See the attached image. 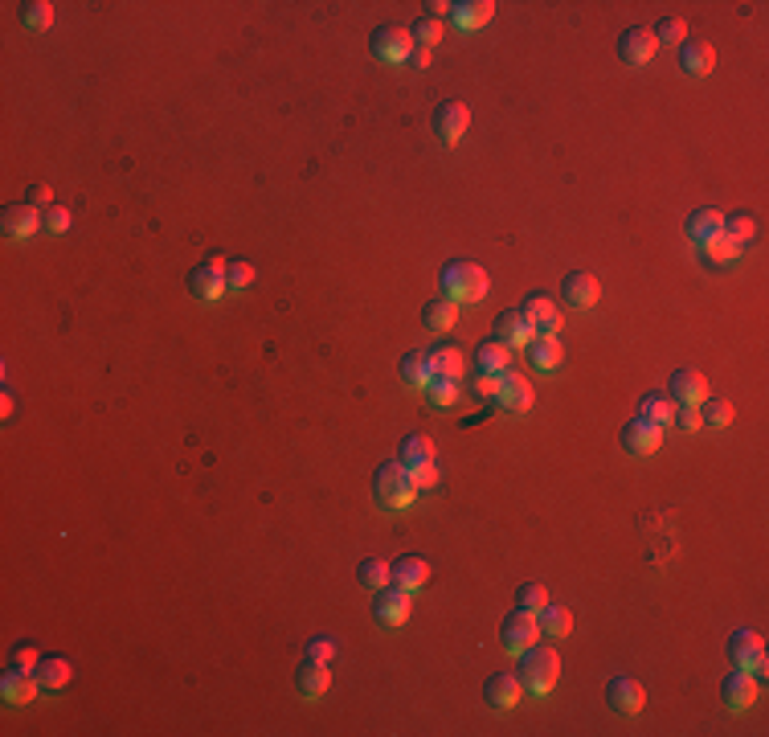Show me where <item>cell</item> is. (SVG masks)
<instances>
[{
    "label": "cell",
    "mask_w": 769,
    "mask_h": 737,
    "mask_svg": "<svg viewBox=\"0 0 769 737\" xmlns=\"http://www.w3.org/2000/svg\"><path fill=\"white\" fill-rule=\"evenodd\" d=\"M671 414H675V405H671V397H663V394H647L639 402V418L655 422V426H667V422H671Z\"/></svg>",
    "instance_id": "36"
},
{
    "label": "cell",
    "mask_w": 769,
    "mask_h": 737,
    "mask_svg": "<svg viewBox=\"0 0 769 737\" xmlns=\"http://www.w3.org/2000/svg\"><path fill=\"white\" fill-rule=\"evenodd\" d=\"M536 635H540V626H536V615L532 611H515L504 618V626H500V639H504V648L508 651H524L528 643H536Z\"/></svg>",
    "instance_id": "10"
},
{
    "label": "cell",
    "mask_w": 769,
    "mask_h": 737,
    "mask_svg": "<svg viewBox=\"0 0 769 737\" xmlns=\"http://www.w3.org/2000/svg\"><path fill=\"white\" fill-rule=\"evenodd\" d=\"M442 291L454 303H475L487 295V270L475 262H446L442 267Z\"/></svg>",
    "instance_id": "2"
},
{
    "label": "cell",
    "mask_w": 769,
    "mask_h": 737,
    "mask_svg": "<svg viewBox=\"0 0 769 737\" xmlns=\"http://www.w3.org/2000/svg\"><path fill=\"white\" fill-rule=\"evenodd\" d=\"M515 676H520L524 692H548L561 676V656L553 648H524L520 651V664H515Z\"/></svg>",
    "instance_id": "1"
},
{
    "label": "cell",
    "mask_w": 769,
    "mask_h": 737,
    "mask_svg": "<svg viewBox=\"0 0 769 737\" xmlns=\"http://www.w3.org/2000/svg\"><path fill=\"white\" fill-rule=\"evenodd\" d=\"M410 590H401V586H393L389 582L385 590H377V598H373V615H377V623H389V626H397V623H405L410 618Z\"/></svg>",
    "instance_id": "12"
},
{
    "label": "cell",
    "mask_w": 769,
    "mask_h": 737,
    "mask_svg": "<svg viewBox=\"0 0 769 737\" xmlns=\"http://www.w3.org/2000/svg\"><path fill=\"white\" fill-rule=\"evenodd\" d=\"M724 705L733 709V713H745L749 705H753L757 697H762V689H757V680H753V672H745V668H737V672L724 680Z\"/></svg>",
    "instance_id": "17"
},
{
    "label": "cell",
    "mask_w": 769,
    "mask_h": 737,
    "mask_svg": "<svg viewBox=\"0 0 769 737\" xmlns=\"http://www.w3.org/2000/svg\"><path fill=\"white\" fill-rule=\"evenodd\" d=\"M373 54L381 62H405L413 54V33L401 29V25H385V29L373 33Z\"/></svg>",
    "instance_id": "7"
},
{
    "label": "cell",
    "mask_w": 769,
    "mask_h": 737,
    "mask_svg": "<svg viewBox=\"0 0 769 737\" xmlns=\"http://www.w3.org/2000/svg\"><path fill=\"white\" fill-rule=\"evenodd\" d=\"M708 402V377L700 369H680L671 377V405H700Z\"/></svg>",
    "instance_id": "15"
},
{
    "label": "cell",
    "mask_w": 769,
    "mask_h": 737,
    "mask_svg": "<svg viewBox=\"0 0 769 737\" xmlns=\"http://www.w3.org/2000/svg\"><path fill=\"white\" fill-rule=\"evenodd\" d=\"M430 16H434V21H442V16H451V5H442V0H430Z\"/></svg>",
    "instance_id": "53"
},
{
    "label": "cell",
    "mask_w": 769,
    "mask_h": 737,
    "mask_svg": "<svg viewBox=\"0 0 769 737\" xmlns=\"http://www.w3.org/2000/svg\"><path fill=\"white\" fill-rule=\"evenodd\" d=\"M397 463H401L405 471L421 468V463H434V443H430L426 435H410L401 443V451H397Z\"/></svg>",
    "instance_id": "31"
},
{
    "label": "cell",
    "mask_w": 769,
    "mask_h": 737,
    "mask_svg": "<svg viewBox=\"0 0 769 737\" xmlns=\"http://www.w3.org/2000/svg\"><path fill=\"white\" fill-rule=\"evenodd\" d=\"M598 295H602V287H598V279L589 275V270H569V275H565V283H561V300L569 303V308H577V311L594 308V303H598Z\"/></svg>",
    "instance_id": "11"
},
{
    "label": "cell",
    "mask_w": 769,
    "mask_h": 737,
    "mask_svg": "<svg viewBox=\"0 0 769 737\" xmlns=\"http://www.w3.org/2000/svg\"><path fill=\"white\" fill-rule=\"evenodd\" d=\"M700 250H704V258H708V262H733V258H737V250H741V246H737V242H729L724 234H716V238L700 242Z\"/></svg>",
    "instance_id": "43"
},
{
    "label": "cell",
    "mask_w": 769,
    "mask_h": 737,
    "mask_svg": "<svg viewBox=\"0 0 769 737\" xmlns=\"http://www.w3.org/2000/svg\"><path fill=\"white\" fill-rule=\"evenodd\" d=\"M46 226L49 230H66V226H70V214H66V209H49V217H46Z\"/></svg>",
    "instance_id": "52"
},
{
    "label": "cell",
    "mask_w": 769,
    "mask_h": 737,
    "mask_svg": "<svg viewBox=\"0 0 769 737\" xmlns=\"http://www.w3.org/2000/svg\"><path fill=\"white\" fill-rule=\"evenodd\" d=\"M25 201H29L33 209H46V205H54V193H49V184H33V189L25 193Z\"/></svg>",
    "instance_id": "50"
},
{
    "label": "cell",
    "mask_w": 769,
    "mask_h": 737,
    "mask_svg": "<svg viewBox=\"0 0 769 737\" xmlns=\"http://www.w3.org/2000/svg\"><path fill=\"white\" fill-rule=\"evenodd\" d=\"M37 664H41L37 648H33V643H16V648H13V668H21V672H37Z\"/></svg>",
    "instance_id": "46"
},
{
    "label": "cell",
    "mask_w": 769,
    "mask_h": 737,
    "mask_svg": "<svg viewBox=\"0 0 769 737\" xmlns=\"http://www.w3.org/2000/svg\"><path fill=\"white\" fill-rule=\"evenodd\" d=\"M729 659L737 668H745V672H762L765 668V643L757 631H737L729 639Z\"/></svg>",
    "instance_id": "9"
},
{
    "label": "cell",
    "mask_w": 769,
    "mask_h": 737,
    "mask_svg": "<svg viewBox=\"0 0 769 737\" xmlns=\"http://www.w3.org/2000/svg\"><path fill=\"white\" fill-rule=\"evenodd\" d=\"M255 283V267L250 262H230V270H225V287H234V291H242V287Z\"/></svg>",
    "instance_id": "45"
},
{
    "label": "cell",
    "mask_w": 769,
    "mask_h": 737,
    "mask_svg": "<svg viewBox=\"0 0 769 737\" xmlns=\"http://www.w3.org/2000/svg\"><path fill=\"white\" fill-rule=\"evenodd\" d=\"M492 402L500 405V410H508V414H528L532 410V385L524 377H515V373H504Z\"/></svg>",
    "instance_id": "14"
},
{
    "label": "cell",
    "mask_w": 769,
    "mask_h": 737,
    "mask_svg": "<svg viewBox=\"0 0 769 737\" xmlns=\"http://www.w3.org/2000/svg\"><path fill=\"white\" fill-rule=\"evenodd\" d=\"M0 230H5V238H13V242L33 238V234H37V209H33L29 201H16V205H8L5 217H0Z\"/></svg>",
    "instance_id": "18"
},
{
    "label": "cell",
    "mask_w": 769,
    "mask_h": 737,
    "mask_svg": "<svg viewBox=\"0 0 769 737\" xmlns=\"http://www.w3.org/2000/svg\"><path fill=\"white\" fill-rule=\"evenodd\" d=\"M426 357H430V373H434V377H454V381L462 377V353L451 349V344H438Z\"/></svg>",
    "instance_id": "32"
},
{
    "label": "cell",
    "mask_w": 769,
    "mask_h": 737,
    "mask_svg": "<svg viewBox=\"0 0 769 737\" xmlns=\"http://www.w3.org/2000/svg\"><path fill=\"white\" fill-rule=\"evenodd\" d=\"M410 33H413V41H418L421 49H434L438 41H442V21H434V16H421L418 29H410Z\"/></svg>",
    "instance_id": "44"
},
{
    "label": "cell",
    "mask_w": 769,
    "mask_h": 737,
    "mask_svg": "<svg viewBox=\"0 0 769 737\" xmlns=\"http://www.w3.org/2000/svg\"><path fill=\"white\" fill-rule=\"evenodd\" d=\"M700 418H704V426H729V422H733V402H724V397L700 402Z\"/></svg>",
    "instance_id": "40"
},
{
    "label": "cell",
    "mask_w": 769,
    "mask_h": 737,
    "mask_svg": "<svg viewBox=\"0 0 769 737\" xmlns=\"http://www.w3.org/2000/svg\"><path fill=\"white\" fill-rule=\"evenodd\" d=\"M410 479H413V491H430V488H438V468L434 463H421V468L410 471Z\"/></svg>",
    "instance_id": "47"
},
{
    "label": "cell",
    "mask_w": 769,
    "mask_h": 737,
    "mask_svg": "<svg viewBox=\"0 0 769 737\" xmlns=\"http://www.w3.org/2000/svg\"><path fill=\"white\" fill-rule=\"evenodd\" d=\"M37 676L21 672V668H8L5 676H0V697L8 700V705H29L33 697H37Z\"/></svg>",
    "instance_id": "21"
},
{
    "label": "cell",
    "mask_w": 769,
    "mask_h": 737,
    "mask_svg": "<svg viewBox=\"0 0 769 737\" xmlns=\"http://www.w3.org/2000/svg\"><path fill=\"white\" fill-rule=\"evenodd\" d=\"M307 656H311V659H324V664H332V659H336V639H324V635H319V639H311V643H307Z\"/></svg>",
    "instance_id": "49"
},
{
    "label": "cell",
    "mask_w": 769,
    "mask_h": 737,
    "mask_svg": "<svg viewBox=\"0 0 769 737\" xmlns=\"http://www.w3.org/2000/svg\"><path fill=\"white\" fill-rule=\"evenodd\" d=\"M721 226H724V217L716 214V209H696V214H688L683 230H688L691 242H708V238H716V234H721Z\"/></svg>",
    "instance_id": "30"
},
{
    "label": "cell",
    "mask_w": 769,
    "mask_h": 737,
    "mask_svg": "<svg viewBox=\"0 0 769 737\" xmlns=\"http://www.w3.org/2000/svg\"><path fill=\"white\" fill-rule=\"evenodd\" d=\"M520 311H524V320H528L532 336H556L561 332V311H556V303L548 300V295H528Z\"/></svg>",
    "instance_id": "5"
},
{
    "label": "cell",
    "mask_w": 769,
    "mask_h": 737,
    "mask_svg": "<svg viewBox=\"0 0 769 737\" xmlns=\"http://www.w3.org/2000/svg\"><path fill=\"white\" fill-rule=\"evenodd\" d=\"M671 422H680V430H700L704 418H700V405H675Z\"/></svg>",
    "instance_id": "48"
},
{
    "label": "cell",
    "mask_w": 769,
    "mask_h": 737,
    "mask_svg": "<svg viewBox=\"0 0 769 737\" xmlns=\"http://www.w3.org/2000/svg\"><path fill=\"white\" fill-rule=\"evenodd\" d=\"M721 234L729 242H737V246H745L749 238L757 234V226H753V217L749 214H733V217H724V226H721Z\"/></svg>",
    "instance_id": "38"
},
{
    "label": "cell",
    "mask_w": 769,
    "mask_h": 737,
    "mask_svg": "<svg viewBox=\"0 0 769 737\" xmlns=\"http://www.w3.org/2000/svg\"><path fill=\"white\" fill-rule=\"evenodd\" d=\"M357 582L365 590H385L389 582H393V570H389V562H381V557H365V562L357 565Z\"/></svg>",
    "instance_id": "33"
},
{
    "label": "cell",
    "mask_w": 769,
    "mask_h": 737,
    "mask_svg": "<svg viewBox=\"0 0 769 737\" xmlns=\"http://www.w3.org/2000/svg\"><path fill=\"white\" fill-rule=\"evenodd\" d=\"M421 324H426L430 332H451V328L459 324V303H454L451 295H438V300H430L426 308H421Z\"/></svg>",
    "instance_id": "25"
},
{
    "label": "cell",
    "mask_w": 769,
    "mask_h": 737,
    "mask_svg": "<svg viewBox=\"0 0 769 737\" xmlns=\"http://www.w3.org/2000/svg\"><path fill=\"white\" fill-rule=\"evenodd\" d=\"M373 496L381 508H410L418 491H413V479L401 463H381L373 476Z\"/></svg>",
    "instance_id": "3"
},
{
    "label": "cell",
    "mask_w": 769,
    "mask_h": 737,
    "mask_svg": "<svg viewBox=\"0 0 769 737\" xmlns=\"http://www.w3.org/2000/svg\"><path fill=\"white\" fill-rule=\"evenodd\" d=\"M483 697H487V705H495V709H512L515 700L524 697V684L515 672H495L492 680H487Z\"/></svg>",
    "instance_id": "24"
},
{
    "label": "cell",
    "mask_w": 769,
    "mask_h": 737,
    "mask_svg": "<svg viewBox=\"0 0 769 737\" xmlns=\"http://www.w3.org/2000/svg\"><path fill=\"white\" fill-rule=\"evenodd\" d=\"M655 49H659V41L647 25H635V29H627L618 37V58L627 66H647L650 58H655Z\"/></svg>",
    "instance_id": "8"
},
{
    "label": "cell",
    "mask_w": 769,
    "mask_h": 737,
    "mask_svg": "<svg viewBox=\"0 0 769 737\" xmlns=\"http://www.w3.org/2000/svg\"><path fill=\"white\" fill-rule=\"evenodd\" d=\"M426 397L434 410H451L454 402H459V381L454 377H430L426 381Z\"/></svg>",
    "instance_id": "34"
},
{
    "label": "cell",
    "mask_w": 769,
    "mask_h": 737,
    "mask_svg": "<svg viewBox=\"0 0 769 737\" xmlns=\"http://www.w3.org/2000/svg\"><path fill=\"white\" fill-rule=\"evenodd\" d=\"M650 33H655L659 46H680V41L688 37V25H683L680 16H663V21H659Z\"/></svg>",
    "instance_id": "41"
},
{
    "label": "cell",
    "mask_w": 769,
    "mask_h": 737,
    "mask_svg": "<svg viewBox=\"0 0 769 737\" xmlns=\"http://www.w3.org/2000/svg\"><path fill=\"white\" fill-rule=\"evenodd\" d=\"M545 603H548V590L540 586V582H524V586L515 590V606H520V611H532V615H536Z\"/></svg>",
    "instance_id": "42"
},
{
    "label": "cell",
    "mask_w": 769,
    "mask_h": 737,
    "mask_svg": "<svg viewBox=\"0 0 769 737\" xmlns=\"http://www.w3.org/2000/svg\"><path fill=\"white\" fill-rule=\"evenodd\" d=\"M606 700H610L614 713H639L642 700H647V692H642L639 680H630V676H614L610 684H606Z\"/></svg>",
    "instance_id": "16"
},
{
    "label": "cell",
    "mask_w": 769,
    "mask_h": 737,
    "mask_svg": "<svg viewBox=\"0 0 769 737\" xmlns=\"http://www.w3.org/2000/svg\"><path fill=\"white\" fill-rule=\"evenodd\" d=\"M495 389H500V377H492V373L475 377V397H495Z\"/></svg>",
    "instance_id": "51"
},
{
    "label": "cell",
    "mask_w": 769,
    "mask_h": 737,
    "mask_svg": "<svg viewBox=\"0 0 769 737\" xmlns=\"http://www.w3.org/2000/svg\"><path fill=\"white\" fill-rule=\"evenodd\" d=\"M528 361H532V369H540V373L556 369V365H561V341H556V336H532V341H528Z\"/></svg>",
    "instance_id": "28"
},
{
    "label": "cell",
    "mask_w": 769,
    "mask_h": 737,
    "mask_svg": "<svg viewBox=\"0 0 769 737\" xmlns=\"http://www.w3.org/2000/svg\"><path fill=\"white\" fill-rule=\"evenodd\" d=\"M618 438L630 455H650V451H659V443H663V426H655V422H647V418H630Z\"/></svg>",
    "instance_id": "13"
},
{
    "label": "cell",
    "mask_w": 769,
    "mask_h": 737,
    "mask_svg": "<svg viewBox=\"0 0 769 737\" xmlns=\"http://www.w3.org/2000/svg\"><path fill=\"white\" fill-rule=\"evenodd\" d=\"M410 62L418 66V70H426V66H430V49H421V46H418V49L410 54Z\"/></svg>",
    "instance_id": "54"
},
{
    "label": "cell",
    "mask_w": 769,
    "mask_h": 737,
    "mask_svg": "<svg viewBox=\"0 0 769 737\" xmlns=\"http://www.w3.org/2000/svg\"><path fill=\"white\" fill-rule=\"evenodd\" d=\"M495 13L492 0H462V5H451V25H459V29H479V25H487Z\"/></svg>",
    "instance_id": "27"
},
{
    "label": "cell",
    "mask_w": 769,
    "mask_h": 737,
    "mask_svg": "<svg viewBox=\"0 0 769 737\" xmlns=\"http://www.w3.org/2000/svg\"><path fill=\"white\" fill-rule=\"evenodd\" d=\"M475 365L479 373H492V377H504V373H512V349L500 341H487L475 349Z\"/></svg>",
    "instance_id": "26"
},
{
    "label": "cell",
    "mask_w": 769,
    "mask_h": 737,
    "mask_svg": "<svg viewBox=\"0 0 769 737\" xmlns=\"http://www.w3.org/2000/svg\"><path fill=\"white\" fill-rule=\"evenodd\" d=\"M680 66H683V74H691V79H704V74H712V66H716V49L708 46V41H683Z\"/></svg>",
    "instance_id": "23"
},
{
    "label": "cell",
    "mask_w": 769,
    "mask_h": 737,
    "mask_svg": "<svg viewBox=\"0 0 769 737\" xmlns=\"http://www.w3.org/2000/svg\"><path fill=\"white\" fill-rule=\"evenodd\" d=\"M393 570V586H401V590H421L430 582V562L426 557H418V553H410V557H401V562H393L389 565Z\"/></svg>",
    "instance_id": "22"
},
{
    "label": "cell",
    "mask_w": 769,
    "mask_h": 737,
    "mask_svg": "<svg viewBox=\"0 0 769 737\" xmlns=\"http://www.w3.org/2000/svg\"><path fill=\"white\" fill-rule=\"evenodd\" d=\"M401 377L410 381V385H426L434 373H430V357L421 349H413V353H405L401 357Z\"/></svg>",
    "instance_id": "37"
},
{
    "label": "cell",
    "mask_w": 769,
    "mask_h": 737,
    "mask_svg": "<svg viewBox=\"0 0 769 737\" xmlns=\"http://www.w3.org/2000/svg\"><path fill=\"white\" fill-rule=\"evenodd\" d=\"M327 684H332V672H327L324 659H311L307 656V664H299V672H295V689H299V697H307V700L324 697Z\"/></svg>",
    "instance_id": "19"
},
{
    "label": "cell",
    "mask_w": 769,
    "mask_h": 737,
    "mask_svg": "<svg viewBox=\"0 0 769 737\" xmlns=\"http://www.w3.org/2000/svg\"><path fill=\"white\" fill-rule=\"evenodd\" d=\"M492 336L500 344H508V349H520V344L532 341V328H528V320H524V311L512 308V311H500V316H495Z\"/></svg>",
    "instance_id": "20"
},
{
    "label": "cell",
    "mask_w": 769,
    "mask_h": 737,
    "mask_svg": "<svg viewBox=\"0 0 769 737\" xmlns=\"http://www.w3.org/2000/svg\"><path fill=\"white\" fill-rule=\"evenodd\" d=\"M37 684L41 689H62L66 680H70V659H62V656H54V659H41L37 664Z\"/></svg>",
    "instance_id": "35"
},
{
    "label": "cell",
    "mask_w": 769,
    "mask_h": 737,
    "mask_svg": "<svg viewBox=\"0 0 769 737\" xmlns=\"http://www.w3.org/2000/svg\"><path fill=\"white\" fill-rule=\"evenodd\" d=\"M467 127H471V111H467V103H442L434 111V135L446 143V148H454V143L467 135Z\"/></svg>",
    "instance_id": "6"
},
{
    "label": "cell",
    "mask_w": 769,
    "mask_h": 737,
    "mask_svg": "<svg viewBox=\"0 0 769 737\" xmlns=\"http://www.w3.org/2000/svg\"><path fill=\"white\" fill-rule=\"evenodd\" d=\"M225 270H230V262L222 258V254H209L205 262H201L197 270H189V291L197 295V300H222L225 291Z\"/></svg>",
    "instance_id": "4"
},
{
    "label": "cell",
    "mask_w": 769,
    "mask_h": 737,
    "mask_svg": "<svg viewBox=\"0 0 769 737\" xmlns=\"http://www.w3.org/2000/svg\"><path fill=\"white\" fill-rule=\"evenodd\" d=\"M49 21H54V5H49V0H33V5L21 8L25 29H49Z\"/></svg>",
    "instance_id": "39"
},
{
    "label": "cell",
    "mask_w": 769,
    "mask_h": 737,
    "mask_svg": "<svg viewBox=\"0 0 769 737\" xmlns=\"http://www.w3.org/2000/svg\"><path fill=\"white\" fill-rule=\"evenodd\" d=\"M536 626H540V635H553V639H565V635L573 631V615L565 611V606H556V603H545L536 611Z\"/></svg>",
    "instance_id": "29"
}]
</instances>
